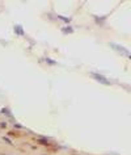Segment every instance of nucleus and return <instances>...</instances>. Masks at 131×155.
<instances>
[{
	"label": "nucleus",
	"mask_w": 131,
	"mask_h": 155,
	"mask_svg": "<svg viewBox=\"0 0 131 155\" xmlns=\"http://www.w3.org/2000/svg\"><path fill=\"white\" fill-rule=\"evenodd\" d=\"M92 76L96 79V80H98L100 83H102V84H109V80H108V79H105L103 76H101V75H98V74H92Z\"/></svg>",
	"instance_id": "nucleus-1"
},
{
	"label": "nucleus",
	"mask_w": 131,
	"mask_h": 155,
	"mask_svg": "<svg viewBox=\"0 0 131 155\" xmlns=\"http://www.w3.org/2000/svg\"><path fill=\"white\" fill-rule=\"evenodd\" d=\"M111 46L113 47H114L115 49V50H118V51H121V53H123L124 54V55H127V57H129V58H131V54L129 53V51H127L126 50V49H123V47H121L119 46V45H111Z\"/></svg>",
	"instance_id": "nucleus-2"
}]
</instances>
